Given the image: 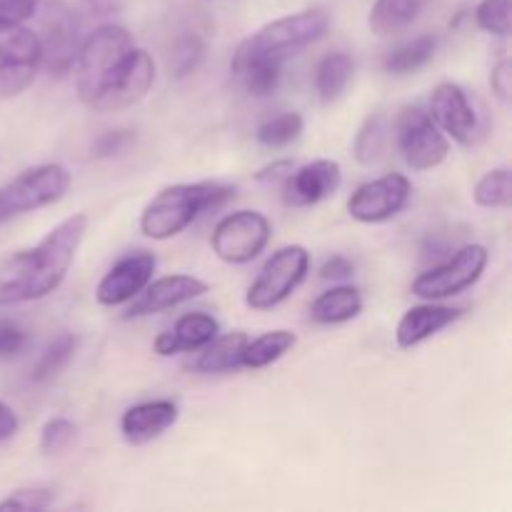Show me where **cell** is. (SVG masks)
Instances as JSON below:
<instances>
[{
    "label": "cell",
    "mask_w": 512,
    "mask_h": 512,
    "mask_svg": "<svg viewBox=\"0 0 512 512\" xmlns=\"http://www.w3.org/2000/svg\"><path fill=\"white\" fill-rule=\"evenodd\" d=\"M435 50H438V38H433V35H420V38L395 48L385 58V70L393 75L415 73V70H420L423 65H428L433 60Z\"/></svg>",
    "instance_id": "obj_26"
},
{
    "label": "cell",
    "mask_w": 512,
    "mask_h": 512,
    "mask_svg": "<svg viewBox=\"0 0 512 512\" xmlns=\"http://www.w3.org/2000/svg\"><path fill=\"white\" fill-rule=\"evenodd\" d=\"M475 23L485 33L505 38L510 33V0H480L475 8Z\"/></svg>",
    "instance_id": "obj_33"
},
{
    "label": "cell",
    "mask_w": 512,
    "mask_h": 512,
    "mask_svg": "<svg viewBox=\"0 0 512 512\" xmlns=\"http://www.w3.org/2000/svg\"><path fill=\"white\" fill-rule=\"evenodd\" d=\"M290 170H293V163H290V160H278V163L260 170L258 180H285L290 175Z\"/></svg>",
    "instance_id": "obj_42"
},
{
    "label": "cell",
    "mask_w": 512,
    "mask_h": 512,
    "mask_svg": "<svg viewBox=\"0 0 512 512\" xmlns=\"http://www.w3.org/2000/svg\"><path fill=\"white\" fill-rule=\"evenodd\" d=\"M133 53L135 40L123 25H98L88 38H83L73 70L80 100L90 110L98 108L100 100L113 90L123 70L128 68Z\"/></svg>",
    "instance_id": "obj_2"
},
{
    "label": "cell",
    "mask_w": 512,
    "mask_h": 512,
    "mask_svg": "<svg viewBox=\"0 0 512 512\" xmlns=\"http://www.w3.org/2000/svg\"><path fill=\"white\" fill-rule=\"evenodd\" d=\"M15 430H18V415L13 413V408H8V405L0 400V443L13 438Z\"/></svg>",
    "instance_id": "obj_41"
},
{
    "label": "cell",
    "mask_w": 512,
    "mask_h": 512,
    "mask_svg": "<svg viewBox=\"0 0 512 512\" xmlns=\"http://www.w3.org/2000/svg\"><path fill=\"white\" fill-rule=\"evenodd\" d=\"M130 140H133V133H130V130H108V133H103L95 140L93 155L95 158H110V155L120 153Z\"/></svg>",
    "instance_id": "obj_38"
},
{
    "label": "cell",
    "mask_w": 512,
    "mask_h": 512,
    "mask_svg": "<svg viewBox=\"0 0 512 512\" xmlns=\"http://www.w3.org/2000/svg\"><path fill=\"white\" fill-rule=\"evenodd\" d=\"M38 10V0H0V33L23 25Z\"/></svg>",
    "instance_id": "obj_36"
},
{
    "label": "cell",
    "mask_w": 512,
    "mask_h": 512,
    "mask_svg": "<svg viewBox=\"0 0 512 512\" xmlns=\"http://www.w3.org/2000/svg\"><path fill=\"white\" fill-rule=\"evenodd\" d=\"M220 333V325L213 315L208 313H188L178 320L170 330L155 338V353L168 358L175 353H193L208 345L215 335Z\"/></svg>",
    "instance_id": "obj_20"
},
{
    "label": "cell",
    "mask_w": 512,
    "mask_h": 512,
    "mask_svg": "<svg viewBox=\"0 0 512 512\" xmlns=\"http://www.w3.org/2000/svg\"><path fill=\"white\" fill-rule=\"evenodd\" d=\"M488 268V248L485 245H463L445 263L435 265L428 273L418 275L413 283V295L423 300H445L473 288Z\"/></svg>",
    "instance_id": "obj_7"
},
{
    "label": "cell",
    "mask_w": 512,
    "mask_h": 512,
    "mask_svg": "<svg viewBox=\"0 0 512 512\" xmlns=\"http://www.w3.org/2000/svg\"><path fill=\"white\" fill-rule=\"evenodd\" d=\"M490 88H493L495 98L508 103L510 90H512V63L510 58L498 60V65L493 68V75H490Z\"/></svg>",
    "instance_id": "obj_39"
},
{
    "label": "cell",
    "mask_w": 512,
    "mask_h": 512,
    "mask_svg": "<svg viewBox=\"0 0 512 512\" xmlns=\"http://www.w3.org/2000/svg\"><path fill=\"white\" fill-rule=\"evenodd\" d=\"M343 183V170L335 160H313V163L300 165L298 170H290L285 178L283 200L290 208H308V205L323 203L325 198L335 193Z\"/></svg>",
    "instance_id": "obj_14"
},
{
    "label": "cell",
    "mask_w": 512,
    "mask_h": 512,
    "mask_svg": "<svg viewBox=\"0 0 512 512\" xmlns=\"http://www.w3.org/2000/svg\"><path fill=\"white\" fill-rule=\"evenodd\" d=\"M178 420V405L173 400H148L128 408L120 418V433L130 445H145L160 438Z\"/></svg>",
    "instance_id": "obj_17"
},
{
    "label": "cell",
    "mask_w": 512,
    "mask_h": 512,
    "mask_svg": "<svg viewBox=\"0 0 512 512\" xmlns=\"http://www.w3.org/2000/svg\"><path fill=\"white\" fill-rule=\"evenodd\" d=\"M155 255L148 250H135L120 258L103 280L95 288V300L105 308H115V305H125L153 280L155 273Z\"/></svg>",
    "instance_id": "obj_12"
},
{
    "label": "cell",
    "mask_w": 512,
    "mask_h": 512,
    "mask_svg": "<svg viewBox=\"0 0 512 512\" xmlns=\"http://www.w3.org/2000/svg\"><path fill=\"white\" fill-rule=\"evenodd\" d=\"M328 25V13L320 8L300 10V13L273 20V23L255 30L250 38H245L238 45L230 68L235 70L243 63H250V60H275V63H283L285 58H290L298 50L308 48L310 43L323 38L328 33Z\"/></svg>",
    "instance_id": "obj_4"
},
{
    "label": "cell",
    "mask_w": 512,
    "mask_h": 512,
    "mask_svg": "<svg viewBox=\"0 0 512 512\" xmlns=\"http://www.w3.org/2000/svg\"><path fill=\"white\" fill-rule=\"evenodd\" d=\"M153 80H155L153 58H150L145 50L135 48L128 68L123 70V75H120L118 83L113 85V90L100 100L95 113H115V110H123V108H130V105L140 103V100L148 95V90L153 88Z\"/></svg>",
    "instance_id": "obj_18"
},
{
    "label": "cell",
    "mask_w": 512,
    "mask_h": 512,
    "mask_svg": "<svg viewBox=\"0 0 512 512\" xmlns=\"http://www.w3.org/2000/svg\"><path fill=\"white\" fill-rule=\"evenodd\" d=\"M395 140L405 163L413 170H433L450 153L448 135L423 108H403L395 120Z\"/></svg>",
    "instance_id": "obj_8"
},
{
    "label": "cell",
    "mask_w": 512,
    "mask_h": 512,
    "mask_svg": "<svg viewBox=\"0 0 512 512\" xmlns=\"http://www.w3.org/2000/svg\"><path fill=\"white\" fill-rule=\"evenodd\" d=\"M413 185L405 175L390 173L360 185L348 200L350 218L358 223H385L408 205Z\"/></svg>",
    "instance_id": "obj_11"
},
{
    "label": "cell",
    "mask_w": 512,
    "mask_h": 512,
    "mask_svg": "<svg viewBox=\"0 0 512 512\" xmlns=\"http://www.w3.org/2000/svg\"><path fill=\"white\" fill-rule=\"evenodd\" d=\"M308 268L310 253L303 245H285V248L275 250L248 288V295H245L248 308L270 310L288 300L293 290L305 280Z\"/></svg>",
    "instance_id": "obj_6"
},
{
    "label": "cell",
    "mask_w": 512,
    "mask_h": 512,
    "mask_svg": "<svg viewBox=\"0 0 512 512\" xmlns=\"http://www.w3.org/2000/svg\"><path fill=\"white\" fill-rule=\"evenodd\" d=\"M248 335L245 333H228L215 335L208 345H203L198 358L193 360L190 368L195 373L213 375V373H233V370L243 368V353L248 345Z\"/></svg>",
    "instance_id": "obj_21"
},
{
    "label": "cell",
    "mask_w": 512,
    "mask_h": 512,
    "mask_svg": "<svg viewBox=\"0 0 512 512\" xmlns=\"http://www.w3.org/2000/svg\"><path fill=\"white\" fill-rule=\"evenodd\" d=\"M78 35V20L70 10L58 8L50 13L45 20V38H40V48H43V68L50 75H65L75 63V55L80 48Z\"/></svg>",
    "instance_id": "obj_16"
},
{
    "label": "cell",
    "mask_w": 512,
    "mask_h": 512,
    "mask_svg": "<svg viewBox=\"0 0 512 512\" xmlns=\"http://www.w3.org/2000/svg\"><path fill=\"white\" fill-rule=\"evenodd\" d=\"M268 240L270 220L258 210H238L215 225L210 245L223 263L245 265L263 253Z\"/></svg>",
    "instance_id": "obj_9"
},
{
    "label": "cell",
    "mask_w": 512,
    "mask_h": 512,
    "mask_svg": "<svg viewBox=\"0 0 512 512\" xmlns=\"http://www.w3.org/2000/svg\"><path fill=\"white\" fill-rule=\"evenodd\" d=\"M360 310H363V295H360V290L353 288V285H338V288L325 290V293H320L313 300V305H310V320L318 325H340L358 318Z\"/></svg>",
    "instance_id": "obj_22"
},
{
    "label": "cell",
    "mask_w": 512,
    "mask_h": 512,
    "mask_svg": "<svg viewBox=\"0 0 512 512\" xmlns=\"http://www.w3.org/2000/svg\"><path fill=\"white\" fill-rule=\"evenodd\" d=\"M88 233V215L75 213L55 225L35 248L20 250L0 265V305L40 300L60 288Z\"/></svg>",
    "instance_id": "obj_1"
},
{
    "label": "cell",
    "mask_w": 512,
    "mask_h": 512,
    "mask_svg": "<svg viewBox=\"0 0 512 512\" xmlns=\"http://www.w3.org/2000/svg\"><path fill=\"white\" fill-rule=\"evenodd\" d=\"M235 198L233 185L213 183H178L160 190L140 213V230L153 240H168L183 233L203 213L220 208Z\"/></svg>",
    "instance_id": "obj_3"
},
{
    "label": "cell",
    "mask_w": 512,
    "mask_h": 512,
    "mask_svg": "<svg viewBox=\"0 0 512 512\" xmlns=\"http://www.w3.org/2000/svg\"><path fill=\"white\" fill-rule=\"evenodd\" d=\"M298 338H295L290 330H273V333H265L260 338L248 340L243 353V368H268V365L278 363L285 353L295 348Z\"/></svg>",
    "instance_id": "obj_25"
},
{
    "label": "cell",
    "mask_w": 512,
    "mask_h": 512,
    "mask_svg": "<svg viewBox=\"0 0 512 512\" xmlns=\"http://www.w3.org/2000/svg\"><path fill=\"white\" fill-rule=\"evenodd\" d=\"M78 435V425L68 418H53L43 425L40 430V450L45 455H58L65 448H70V443Z\"/></svg>",
    "instance_id": "obj_34"
},
{
    "label": "cell",
    "mask_w": 512,
    "mask_h": 512,
    "mask_svg": "<svg viewBox=\"0 0 512 512\" xmlns=\"http://www.w3.org/2000/svg\"><path fill=\"white\" fill-rule=\"evenodd\" d=\"M28 343V335L18 323L0 320V358H13Z\"/></svg>",
    "instance_id": "obj_37"
},
{
    "label": "cell",
    "mask_w": 512,
    "mask_h": 512,
    "mask_svg": "<svg viewBox=\"0 0 512 512\" xmlns=\"http://www.w3.org/2000/svg\"><path fill=\"white\" fill-rule=\"evenodd\" d=\"M53 505V490L48 488H20L13 490L0 503V510H45Z\"/></svg>",
    "instance_id": "obj_35"
},
{
    "label": "cell",
    "mask_w": 512,
    "mask_h": 512,
    "mask_svg": "<svg viewBox=\"0 0 512 512\" xmlns=\"http://www.w3.org/2000/svg\"><path fill=\"white\" fill-rule=\"evenodd\" d=\"M303 133V115L300 113H280L275 118L265 120L258 128L255 138L265 148H285Z\"/></svg>",
    "instance_id": "obj_31"
},
{
    "label": "cell",
    "mask_w": 512,
    "mask_h": 512,
    "mask_svg": "<svg viewBox=\"0 0 512 512\" xmlns=\"http://www.w3.org/2000/svg\"><path fill=\"white\" fill-rule=\"evenodd\" d=\"M353 273H355L353 260L345 258V255H333V258L325 260L323 268H320V278L333 280V283H343V280L353 278Z\"/></svg>",
    "instance_id": "obj_40"
},
{
    "label": "cell",
    "mask_w": 512,
    "mask_h": 512,
    "mask_svg": "<svg viewBox=\"0 0 512 512\" xmlns=\"http://www.w3.org/2000/svg\"><path fill=\"white\" fill-rule=\"evenodd\" d=\"M240 80H243L245 90L255 98H268L270 93H275L283 78V63H275V60H250L243 63L240 68L233 70Z\"/></svg>",
    "instance_id": "obj_27"
},
{
    "label": "cell",
    "mask_w": 512,
    "mask_h": 512,
    "mask_svg": "<svg viewBox=\"0 0 512 512\" xmlns=\"http://www.w3.org/2000/svg\"><path fill=\"white\" fill-rule=\"evenodd\" d=\"M68 188L70 173L60 163H43L23 170L0 188V223L58 203Z\"/></svg>",
    "instance_id": "obj_5"
},
{
    "label": "cell",
    "mask_w": 512,
    "mask_h": 512,
    "mask_svg": "<svg viewBox=\"0 0 512 512\" xmlns=\"http://www.w3.org/2000/svg\"><path fill=\"white\" fill-rule=\"evenodd\" d=\"M473 198L480 208H510L512 203L510 168L488 170V173L478 180V185H475Z\"/></svg>",
    "instance_id": "obj_30"
},
{
    "label": "cell",
    "mask_w": 512,
    "mask_h": 512,
    "mask_svg": "<svg viewBox=\"0 0 512 512\" xmlns=\"http://www.w3.org/2000/svg\"><path fill=\"white\" fill-rule=\"evenodd\" d=\"M385 138H388V120L383 113H373L355 135V158L360 165H373L383 158Z\"/></svg>",
    "instance_id": "obj_29"
},
{
    "label": "cell",
    "mask_w": 512,
    "mask_h": 512,
    "mask_svg": "<svg viewBox=\"0 0 512 512\" xmlns=\"http://www.w3.org/2000/svg\"><path fill=\"white\" fill-rule=\"evenodd\" d=\"M205 58V43L198 35H183L178 43L173 45V55H170V65H173V73L178 78L195 73L198 65Z\"/></svg>",
    "instance_id": "obj_32"
},
{
    "label": "cell",
    "mask_w": 512,
    "mask_h": 512,
    "mask_svg": "<svg viewBox=\"0 0 512 512\" xmlns=\"http://www.w3.org/2000/svg\"><path fill=\"white\" fill-rule=\"evenodd\" d=\"M83 10L88 15H95V18H98V15H108V13H113L115 10V3L113 0H83Z\"/></svg>",
    "instance_id": "obj_43"
},
{
    "label": "cell",
    "mask_w": 512,
    "mask_h": 512,
    "mask_svg": "<svg viewBox=\"0 0 512 512\" xmlns=\"http://www.w3.org/2000/svg\"><path fill=\"white\" fill-rule=\"evenodd\" d=\"M430 118L438 123L443 133H448L450 138L463 145L473 143L475 133H478V115H475V108L470 105L468 93L458 83H450V80L448 83H440L433 90Z\"/></svg>",
    "instance_id": "obj_15"
},
{
    "label": "cell",
    "mask_w": 512,
    "mask_h": 512,
    "mask_svg": "<svg viewBox=\"0 0 512 512\" xmlns=\"http://www.w3.org/2000/svg\"><path fill=\"white\" fill-rule=\"evenodd\" d=\"M463 315L460 308H448V305H435L433 300L425 305H415L400 318L398 330H395V343L398 348L410 350L415 345L425 343L428 338L438 335L440 330L453 325Z\"/></svg>",
    "instance_id": "obj_19"
},
{
    "label": "cell",
    "mask_w": 512,
    "mask_h": 512,
    "mask_svg": "<svg viewBox=\"0 0 512 512\" xmlns=\"http://www.w3.org/2000/svg\"><path fill=\"white\" fill-rule=\"evenodd\" d=\"M428 0H375L370 8L368 25L375 35L388 38V35L403 33L408 25L418 20Z\"/></svg>",
    "instance_id": "obj_23"
},
{
    "label": "cell",
    "mask_w": 512,
    "mask_h": 512,
    "mask_svg": "<svg viewBox=\"0 0 512 512\" xmlns=\"http://www.w3.org/2000/svg\"><path fill=\"white\" fill-rule=\"evenodd\" d=\"M43 68L40 35L15 25L0 38V98H15L33 85Z\"/></svg>",
    "instance_id": "obj_10"
},
{
    "label": "cell",
    "mask_w": 512,
    "mask_h": 512,
    "mask_svg": "<svg viewBox=\"0 0 512 512\" xmlns=\"http://www.w3.org/2000/svg\"><path fill=\"white\" fill-rule=\"evenodd\" d=\"M75 350H78V338L73 333H60L58 338L50 340L48 348L43 350V355H40L33 368L35 383H45V380L55 378L73 360Z\"/></svg>",
    "instance_id": "obj_28"
},
{
    "label": "cell",
    "mask_w": 512,
    "mask_h": 512,
    "mask_svg": "<svg viewBox=\"0 0 512 512\" xmlns=\"http://www.w3.org/2000/svg\"><path fill=\"white\" fill-rule=\"evenodd\" d=\"M208 293V283L195 275H165V278L150 280L133 300L130 308L125 310L123 318H145V315L163 313V310L178 308V305L188 303V300L200 298Z\"/></svg>",
    "instance_id": "obj_13"
},
{
    "label": "cell",
    "mask_w": 512,
    "mask_h": 512,
    "mask_svg": "<svg viewBox=\"0 0 512 512\" xmlns=\"http://www.w3.org/2000/svg\"><path fill=\"white\" fill-rule=\"evenodd\" d=\"M355 63L348 53H328L315 68V93L320 95L323 103H333L335 98L343 95L348 83L353 80Z\"/></svg>",
    "instance_id": "obj_24"
}]
</instances>
